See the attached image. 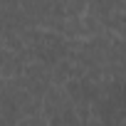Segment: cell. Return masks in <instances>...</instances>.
Returning <instances> with one entry per match:
<instances>
[{"label": "cell", "mask_w": 126, "mask_h": 126, "mask_svg": "<svg viewBox=\"0 0 126 126\" xmlns=\"http://www.w3.org/2000/svg\"><path fill=\"white\" fill-rule=\"evenodd\" d=\"M74 101L69 99L67 89L64 87H49L42 96V114L47 119H54V116H62L67 109H72Z\"/></svg>", "instance_id": "1"}]
</instances>
